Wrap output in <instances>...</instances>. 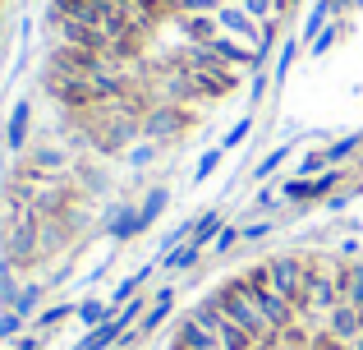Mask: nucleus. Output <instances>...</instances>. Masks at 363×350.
<instances>
[{
	"label": "nucleus",
	"mask_w": 363,
	"mask_h": 350,
	"mask_svg": "<svg viewBox=\"0 0 363 350\" xmlns=\"http://www.w3.org/2000/svg\"><path fill=\"white\" fill-rule=\"evenodd\" d=\"M216 305H221V314L230 318V323H240L253 341H267V337H281V332H272V323L262 318V309H257V300H253V290H248V281H235V286H225V290H216Z\"/></svg>",
	"instance_id": "1"
},
{
	"label": "nucleus",
	"mask_w": 363,
	"mask_h": 350,
	"mask_svg": "<svg viewBox=\"0 0 363 350\" xmlns=\"http://www.w3.org/2000/svg\"><path fill=\"white\" fill-rule=\"evenodd\" d=\"M340 277H345V268H340V263H318V268H308V286H303V300H299V305L318 309V314L336 309L340 305Z\"/></svg>",
	"instance_id": "2"
},
{
	"label": "nucleus",
	"mask_w": 363,
	"mask_h": 350,
	"mask_svg": "<svg viewBox=\"0 0 363 350\" xmlns=\"http://www.w3.org/2000/svg\"><path fill=\"white\" fill-rule=\"evenodd\" d=\"M262 272H267V286H272L276 295L294 300V305L303 300V286H308V263L303 258H272Z\"/></svg>",
	"instance_id": "3"
},
{
	"label": "nucleus",
	"mask_w": 363,
	"mask_h": 350,
	"mask_svg": "<svg viewBox=\"0 0 363 350\" xmlns=\"http://www.w3.org/2000/svg\"><path fill=\"white\" fill-rule=\"evenodd\" d=\"M322 323H327V337L336 346H354L359 337H363V309H354V305H345V300H340L336 309H327V314H322Z\"/></svg>",
	"instance_id": "4"
},
{
	"label": "nucleus",
	"mask_w": 363,
	"mask_h": 350,
	"mask_svg": "<svg viewBox=\"0 0 363 350\" xmlns=\"http://www.w3.org/2000/svg\"><path fill=\"white\" fill-rule=\"evenodd\" d=\"M179 129H184V111L170 102V106H157V111H147L143 116V134L152 138V143H161V138H175Z\"/></svg>",
	"instance_id": "5"
},
{
	"label": "nucleus",
	"mask_w": 363,
	"mask_h": 350,
	"mask_svg": "<svg viewBox=\"0 0 363 350\" xmlns=\"http://www.w3.org/2000/svg\"><path fill=\"white\" fill-rule=\"evenodd\" d=\"M189 74H194V92L198 97H225V92L240 83L235 70H189Z\"/></svg>",
	"instance_id": "6"
},
{
	"label": "nucleus",
	"mask_w": 363,
	"mask_h": 350,
	"mask_svg": "<svg viewBox=\"0 0 363 350\" xmlns=\"http://www.w3.org/2000/svg\"><path fill=\"white\" fill-rule=\"evenodd\" d=\"M340 300L354 305V309H363V263L345 268V277H340Z\"/></svg>",
	"instance_id": "7"
},
{
	"label": "nucleus",
	"mask_w": 363,
	"mask_h": 350,
	"mask_svg": "<svg viewBox=\"0 0 363 350\" xmlns=\"http://www.w3.org/2000/svg\"><path fill=\"white\" fill-rule=\"evenodd\" d=\"M28 102H18L14 106V116H9V129H5V138H9V148H23V138H28Z\"/></svg>",
	"instance_id": "8"
},
{
	"label": "nucleus",
	"mask_w": 363,
	"mask_h": 350,
	"mask_svg": "<svg viewBox=\"0 0 363 350\" xmlns=\"http://www.w3.org/2000/svg\"><path fill=\"white\" fill-rule=\"evenodd\" d=\"M240 5L257 18V23H272V18L281 14V0H240Z\"/></svg>",
	"instance_id": "9"
},
{
	"label": "nucleus",
	"mask_w": 363,
	"mask_h": 350,
	"mask_svg": "<svg viewBox=\"0 0 363 350\" xmlns=\"http://www.w3.org/2000/svg\"><path fill=\"white\" fill-rule=\"evenodd\" d=\"M79 318L88 327H97V323H106V318H111V305H106V300H88V305H79Z\"/></svg>",
	"instance_id": "10"
},
{
	"label": "nucleus",
	"mask_w": 363,
	"mask_h": 350,
	"mask_svg": "<svg viewBox=\"0 0 363 350\" xmlns=\"http://www.w3.org/2000/svg\"><path fill=\"white\" fill-rule=\"evenodd\" d=\"M198 253H203L198 244H184V249H170V253H166V268L184 272V268H194V263H198Z\"/></svg>",
	"instance_id": "11"
},
{
	"label": "nucleus",
	"mask_w": 363,
	"mask_h": 350,
	"mask_svg": "<svg viewBox=\"0 0 363 350\" xmlns=\"http://www.w3.org/2000/svg\"><path fill=\"white\" fill-rule=\"evenodd\" d=\"M285 153H290V148H272V153H267V162H257V180H267L276 171V166L285 162Z\"/></svg>",
	"instance_id": "12"
},
{
	"label": "nucleus",
	"mask_w": 363,
	"mask_h": 350,
	"mask_svg": "<svg viewBox=\"0 0 363 350\" xmlns=\"http://www.w3.org/2000/svg\"><path fill=\"white\" fill-rule=\"evenodd\" d=\"M221 153H225V148H212V153H207L203 162H198V171H194V180H198V185H203V180L216 171V162H221Z\"/></svg>",
	"instance_id": "13"
},
{
	"label": "nucleus",
	"mask_w": 363,
	"mask_h": 350,
	"mask_svg": "<svg viewBox=\"0 0 363 350\" xmlns=\"http://www.w3.org/2000/svg\"><path fill=\"white\" fill-rule=\"evenodd\" d=\"M65 314H69V305H55V309H46V314L37 318V332H46V327H55V323H60Z\"/></svg>",
	"instance_id": "14"
},
{
	"label": "nucleus",
	"mask_w": 363,
	"mask_h": 350,
	"mask_svg": "<svg viewBox=\"0 0 363 350\" xmlns=\"http://www.w3.org/2000/svg\"><path fill=\"white\" fill-rule=\"evenodd\" d=\"M294 51H299L294 42H285V46H281V60H276V79H285V74H290V65H294Z\"/></svg>",
	"instance_id": "15"
},
{
	"label": "nucleus",
	"mask_w": 363,
	"mask_h": 350,
	"mask_svg": "<svg viewBox=\"0 0 363 350\" xmlns=\"http://www.w3.org/2000/svg\"><path fill=\"white\" fill-rule=\"evenodd\" d=\"M244 138H248V120H240V125H235L230 134L221 138V148H225V153H230V148H240V143H244Z\"/></svg>",
	"instance_id": "16"
},
{
	"label": "nucleus",
	"mask_w": 363,
	"mask_h": 350,
	"mask_svg": "<svg viewBox=\"0 0 363 350\" xmlns=\"http://www.w3.org/2000/svg\"><path fill=\"white\" fill-rule=\"evenodd\" d=\"M161 207H166V194H152V198H147V207L138 212V217H143V226H147V222H157V212H161Z\"/></svg>",
	"instance_id": "17"
},
{
	"label": "nucleus",
	"mask_w": 363,
	"mask_h": 350,
	"mask_svg": "<svg viewBox=\"0 0 363 350\" xmlns=\"http://www.w3.org/2000/svg\"><path fill=\"white\" fill-rule=\"evenodd\" d=\"M235 240H240V231H235V226H221V235L212 240V249H216V253H225V249H230Z\"/></svg>",
	"instance_id": "18"
},
{
	"label": "nucleus",
	"mask_w": 363,
	"mask_h": 350,
	"mask_svg": "<svg viewBox=\"0 0 363 350\" xmlns=\"http://www.w3.org/2000/svg\"><path fill=\"white\" fill-rule=\"evenodd\" d=\"M267 231H272V222H253V226H244L240 235H248V240H257V235H267Z\"/></svg>",
	"instance_id": "19"
},
{
	"label": "nucleus",
	"mask_w": 363,
	"mask_h": 350,
	"mask_svg": "<svg viewBox=\"0 0 363 350\" xmlns=\"http://www.w3.org/2000/svg\"><path fill=\"white\" fill-rule=\"evenodd\" d=\"M336 350H354V346H336Z\"/></svg>",
	"instance_id": "20"
}]
</instances>
